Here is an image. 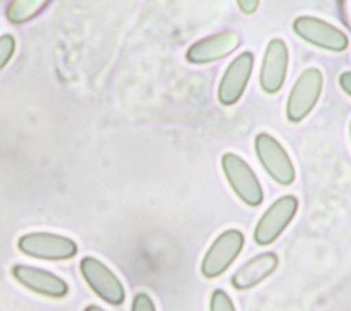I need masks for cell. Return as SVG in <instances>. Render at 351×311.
<instances>
[{
  "label": "cell",
  "mask_w": 351,
  "mask_h": 311,
  "mask_svg": "<svg viewBox=\"0 0 351 311\" xmlns=\"http://www.w3.org/2000/svg\"><path fill=\"white\" fill-rule=\"evenodd\" d=\"M289 52L285 42L274 38L269 42L260 68V87L267 94H277L287 77Z\"/></svg>",
  "instance_id": "cell-10"
},
{
  "label": "cell",
  "mask_w": 351,
  "mask_h": 311,
  "mask_svg": "<svg viewBox=\"0 0 351 311\" xmlns=\"http://www.w3.org/2000/svg\"><path fill=\"white\" fill-rule=\"evenodd\" d=\"M339 83H340V87L343 89V92L351 97V72H344L340 75V79H339Z\"/></svg>",
  "instance_id": "cell-19"
},
{
  "label": "cell",
  "mask_w": 351,
  "mask_h": 311,
  "mask_svg": "<svg viewBox=\"0 0 351 311\" xmlns=\"http://www.w3.org/2000/svg\"><path fill=\"white\" fill-rule=\"evenodd\" d=\"M241 45L237 33L222 31L194 42L186 52V59L194 65H208L226 58Z\"/></svg>",
  "instance_id": "cell-11"
},
{
  "label": "cell",
  "mask_w": 351,
  "mask_h": 311,
  "mask_svg": "<svg viewBox=\"0 0 351 311\" xmlns=\"http://www.w3.org/2000/svg\"><path fill=\"white\" fill-rule=\"evenodd\" d=\"M19 249L28 257L49 261H64L73 258L77 245L72 239L52 233H30L20 237Z\"/></svg>",
  "instance_id": "cell-6"
},
{
  "label": "cell",
  "mask_w": 351,
  "mask_h": 311,
  "mask_svg": "<svg viewBox=\"0 0 351 311\" xmlns=\"http://www.w3.org/2000/svg\"><path fill=\"white\" fill-rule=\"evenodd\" d=\"M341 17L348 28H351V2H341Z\"/></svg>",
  "instance_id": "cell-20"
},
{
  "label": "cell",
  "mask_w": 351,
  "mask_h": 311,
  "mask_svg": "<svg viewBox=\"0 0 351 311\" xmlns=\"http://www.w3.org/2000/svg\"><path fill=\"white\" fill-rule=\"evenodd\" d=\"M258 161L266 173L280 185H291L295 180V167L278 140L269 133H258L254 139Z\"/></svg>",
  "instance_id": "cell-4"
},
{
  "label": "cell",
  "mask_w": 351,
  "mask_h": 311,
  "mask_svg": "<svg viewBox=\"0 0 351 311\" xmlns=\"http://www.w3.org/2000/svg\"><path fill=\"white\" fill-rule=\"evenodd\" d=\"M131 311H158V310L149 295L138 293L134 296Z\"/></svg>",
  "instance_id": "cell-17"
},
{
  "label": "cell",
  "mask_w": 351,
  "mask_h": 311,
  "mask_svg": "<svg viewBox=\"0 0 351 311\" xmlns=\"http://www.w3.org/2000/svg\"><path fill=\"white\" fill-rule=\"evenodd\" d=\"M210 311H237V308L230 296L225 290L217 289L211 295Z\"/></svg>",
  "instance_id": "cell-15"
},
{
  "label": "cell",
  "mask_w": 351,
  "mask_h": 311,
  "mask_svg": "<svg viewBox=\"0 0 351 311\" xmlns=\"http://www.w3.org/2000/svg\"><path fill=\"white\" fill-rule=\"evenodd\" d=\"M298 211V200L292 195H285L265 212L257 221L253 239L256 244L266 247L273 244L288 228Z\"/></svg>",
  "instance_id": "cell-5"
},
{
  "label": "cell",
  "mask_w": 351,
  "mask_h": 311,
  "mask_svg": "<svg viewBox=\"0 0 351 311\" xmlns=\"http://www.w3.org/2000/svg\"><path fill=\"white\" fill-rule=\"evenodd\" d=\"M350 139H351V122H350Z\"/></svg>",
  "instance_id": "cell-22"
},
{
  "label": "cell",
  "mask_w": 351,
  "mask_h": 311,
  "mask_svg": "<svg viewBox=\"0 0 351 311\" xmlns=\"http://www.w3.org/2000/svg\"><path fill=\"white\" fill-rule=\"evenodd\" d=\"M221 165L225 178L239 200L247 206H260L265 200V192L252 167L235 153H225Z\"/></svg>",
  "instance_id": "cell-1"
},
{
  "label": "cell",
  "mask_w": 351,
  "mask_h": 311,
  "mask_svg": "<svg viewBox=\"0 0 351 311\" xmlns=\"http://www.w3.org/2000/svg\"><path fill=\"white\" fill-rule=\"evenodd\" d=\"M292 28H294L295 34L300 38L322 49L343 52L348 46V38L341 30H339L333 24L317 17H298L294 24H292Z\"/></svg>",
  "instance_id": "cell-8"
},
{
  "label": "cell",
  "mask_w": 351,
  "mask_h": 311,
  "mask_svg": "<svg viewBox=\"0 0 351 311\" xmlns=\"http://www.w3.org/2000/svg\"><path fill=\"white\" fill-rule=\"evenodd\" d=\"M258 5L260 3L257 2V0H247V2H246V0H239V2H238V6L241 8V10L246 14L254 13L257 10Z\"/></svg>",
  "instance_id": "cell-18"
},
{
  "label": "cell",
  "mask_w": 351,
  "mask_h": 311,
  "mask_svg": "<svg viewBox=\"0 0 351 311\" xmlns=\"http://www.w3.org/2000/svg\"><path fill=\"white\" fill-rule=\"evenodd\" d=\"M45 2L43 0H19V2H13L8 9V17L13 23H23L30 20L33 16H36Z\"/></svg>",
  "instance_id": "cell-14"
},
{
  "label": "cell",
  "mask_w": 351,
  "mask_h": 311,
  "mask_svg": "<svg viewBox=\"0 0 351 311\" xmlns=\"http://www.w3.org/2000/svg\"><path fill=\"white\" fill-rule=\"evenodd\" d=\"M12 273L20 285L43 296L62 299L69 292L68 284L64 279L41 268L19 264L13 267Z\"/></svg>",
  "instance_id": "cell-12"
},
{
  "label": "cell",
  "mask_w": 351,
  "mask_h": 311,
  "mask_svg": "<svg viewBox=\"0 0 351 311\" xmlns=\"http://www.w3.org/2000/svg\"><path fill=\"white\" fill-rule=\"evenodd\" d=\"M80 272L87 285L106 303L120 306L125 300V289L121 280L101 261L84 257L80 261Z\"/></svg>",
  "instance_id": "cell-7"
},
{
  "label": "cell",
  "mask_w": 351,
  "mask_h": 311,
  "mask_svg": "<svg viewBox=\"0 0 351 311\" xmlns=\"http://www.w3.org/2000/svg\"><path fill=\"white\" fill-rule=\"evenodd\" d=\"M324 89V75L317 68L305 69L291 89L287 100V118L289 122H301L317 104Z\"/></svg>",
  "instance_id": "cell-3"
},
{
  "label": "cell",
  "mask_w": 351,
  "mask_h": 311,
  "mask_svg": "<svg viewBox=\"0 0 351 311\" xmlns=\"http://www.w3.org/2000/svg\"><path fill=\"white\" fill-rule=\"evenodd\" d=\"M245 245V236L238 229H229L221 233L201 262V275L207 279L219 278L237 261Z\"/></svg>",
  "instance_id": "cell-2"
},
{
  "label": "cell",
  "mask_w": 351,
  "mask_h": 311,
  "mask_svg": "<svg viewBox=\"0 0 351 311\" xmlns=\"http://www.w3.org/2000/svg\"><path fill=\"white\" fill-rule=\"evenodd\" d=\"M278 267V256L276 252H263L243 264L233 273L230 284L238 290H247L267 279Z\"/></svg>",
  "instance_id": "cell-13"
},
{
  "label": "cell",
  "mask_w": 351,
  "mask_h": 311,
  "mask_svg": "<svg viewBox=\"0 0 351 311\" xmlns=\"http://www.w3.org/2000/svg\"><path fill=\"white\" fill-rule=\"evenodd\" d=\"M14 38L12 36L0 37V69H2L13 56Z\"/></svg>",
  "instance_id": "cell-16"
},
{
  "label": "cell",
  "mask_w": 351,
  "mask_h": 311,
  "mask_svg": "<svg viewBox=\"0 0 351 311\" xmlns=\"http://www.w3.org/2000/svg\"><path fill=\"white\" fill-rule=\"evenodd\" d=\"M84 311H106V310L100 308L99 306H87V307L84 308Z\"/></svg>",
  "instance_id": "cell-21"
},
{
  "label": "cell",
  "mask_w": 351,
  "mask_h": 311,
  "mask_svg": "<svg viewBox=\"0 0 351 311\" xmlns=\"http://www.w3.org/2000/svg\"><path fill=\"white\" fill-rule=\"evenodd\" d=\"M253 64L254 55L250 51L242 52L229 64L218 86V100L222 105L230 107L242 98L252 76Z\"/></svg>",
  "instance_id": "cell-9"
}]
</instances>
